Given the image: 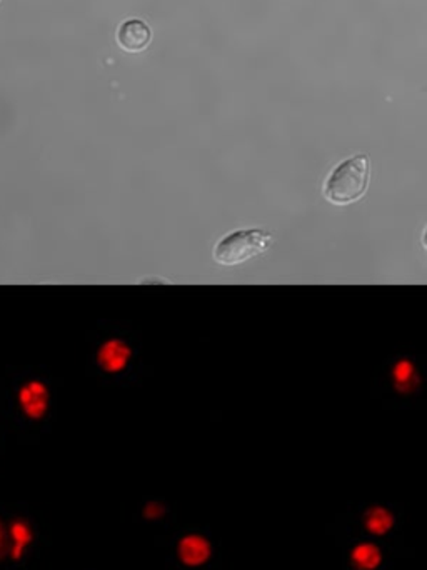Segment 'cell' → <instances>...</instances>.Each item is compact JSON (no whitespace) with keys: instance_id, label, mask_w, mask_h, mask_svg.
<instances>
[{"instance_id":"6da1fadb","label":"cell","mask_w":427,"mask_h":570,"mask_svg":"<svg viewBox=\"0 0 427 570\" xmlns=\"http://www.w3.org/2000/svg\"><path fill=\"white\" fill-rule=\"evenodd\" d=\"M369 184V155L356 153L337 163L325 177L323 186L324 198L337 207L352 206L368 194Z\"/></svg>"},{"instance_id":"9c48e42d","label":"cell","mask_w":427,"mask_h":570,"mask_svg":"<svg viewBox=\"0 0 427 570\" xmlns=\"http://www.w3.org/2000/svg\"><path fill=\"white\" fill-rule=\"evenodd\" d=\"M413 377H414L413 365L401 362L396 369V381L401 382V387H405V384H413Z\"/></svg>"},{"instance_id":"52a82bcc","label":"cell","mask_w":427,"mask_h":570,"mask_svg":"<svg viewBox=\"0 0 427 570\" xmlns=\"http://www.w3.org/2000/svg\"><path fill=\"white\" fill-rule=\"evenodd\" d=\"M129 359V349L124 342L112 340L105 344L104 349L101 350V364L107 371H119L126 365Z\"/></svg>"},{"instance_id":"ba28073f","label":"cell","mask_w":427,"mask_h":570,"mask_svg":"<svg viewBox=\"0 0 427 570\" xmlns=\"http://www.w3.org/2000/svg\"><path fill=\"white\" fill-rule=\"evenodd\" d=\"M12 557L21 559L23 550L32 540V531L31 525L27 524L23 519H17L11 527Z\"/></svg>"},{"instance_id":"277c9868","label":"cell","mask_w":427,"mask_h":570,"mask_svg":"<svg viewBox=\"0 0 427 570\" xmlns=\"http://www.w3.org/2000/svg\"><path fill=\"white\" fill-rule=\"evenodd\" d=\"M177 552H179V559L182 560L185 566L197 567V566H202L210 559L212 548H210V542L206 537L191 534V536L181 539Z\"/></svg>"},{"instance_id":"7a4b0ae2","label":"cell","mask_w":427,"mask_h":570,"mask_svg":"<svg viewBox=\"0 0 427 570\" xmlns=\"http://www.w3.org/2000/svg\"><path fill=\"white\" fill-rule=\"evenodd\" d=\"M274 235L264 229H241L227 233L214 247V260L224 267H236L271 249Z\"/></svg>"},{"instance_id":"8992f818","label":"cell","mask_w":427,"mask_h":570,"mask_svg":"<svg viewBox=\"0 0 427 570\" xmlns=\"http://www.w3.org/2000/svg\"><path fill=\"white\" fill-rule=\"evenodd\" d=\"M364 524L370 534L384 536L387 534L394 525V515L391 511L381 505H374L364 515Z\"/></svg>"},{"instance_id":"5b68a950","label":"cell","mask_w":427,"mask_h":570,"mask_svg":"<svg viewBox=\"0 0 427 570\" xmlns=\"http://www.w3.org/2000/svg\"><path fill=\"white\" fill-rule=\"evenodd\" d=\"M381 560V550L370 542L358 544L351 552V562L358 570H376L379 567Z\"/></svg>"},{"instance_id":"30bf717a","label":"cell","mask_w":427,"mask_h":570,"mask_svg":"<svg viewBox=\"0 0 427 570\" xmlns=\"http://www.w3.org/2000/svg\"><path fill=\"white\" fill-rule=\"evenodd\" d=\"M164 513H165V507L161 502H149L144 507V517L149 521H157V519L164 517Z\"/></svg>"},{"instance_id":"3957f363","label":"cell","mask_w":427,"mask_h":570,"mask_svg":"<svg viewBox=\"0 0 427 570\" xmlns=\"http://www.w3.org/2000/svg\"><path fill=\"white\" fill-rule=\"evenodd\" d=\"M150 40H152V32H150L149 25L139 19L126 21L117 31L119 46L130 54H138L144 48H147Z\"/></svg>"},{"instance_id":"8fae6325","label":"cell","mask_w":427,"mask_h":570,"mask_svg":"<svg viewBox=\"0 0 427 570\" xmlns=\"http://www.w3.org/2000/svg\"><path fill=\"white\" fill-rule=\"evenodd\" d=\"M11 536L7 534L5 527H4V524H2V521H0V560L4 559V557H5L7 554H11Z\"/></svg>"}]
</instances>
